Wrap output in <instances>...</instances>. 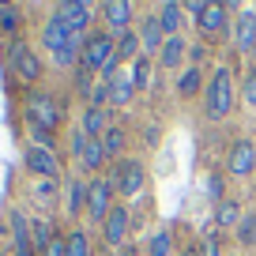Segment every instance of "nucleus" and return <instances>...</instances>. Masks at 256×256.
I'll return each instance as SVG.
<instances>
[{
    "label": "nucleus",
    "mask_w": 256,
    "mask_h": 256,
    "mask_svg": "<svg viewBox=\"0 0 256 256\" xmlns=\"http://www.w3.org/2000/svg\"><path fill=\"white\" fill-rule=\"evenodd\" d=\"M234 102H238V90H234L230 68L218 64L215 72L208 76V87H204V113L211 120H226L234 113Z\"/></svg>",
    "instance_id": "f257e3e1"
},
{
    "label": "nucleus",
    "mask_w": 256,
    "mask_h": 256,
    "mask_svg": "<svg viewBox=\"0 0 256 256\" xmlns=\"http://www.w3.org/2000/svg\"><path fill=\"white\" fill-rule=\"evenodd\" d=\"M106 177H110L113 192H117L120 200H132V196H140L147 188V166L140 158H117Z\"/></svg>",
    "instance_id": "f03ea898"
},
{
    "label": "nucleus",
    "mask_w": 256,
    "mask_h": 256,
    "mask_svg": "<svg viewBox=\"0 0 256 256\" xmlns=\"http://www.w3.org/2000/svg\"><path fill=\"white\" fill-rule=\"evenodd\" d=\"M113 60H117V38H110V34H106L102 26H98V30H90V34H87V46H83L80 64L87 68V72L102 76Z\"/></svg>",
    "instance_id": "7ed1b4c3"
},
{
    "label": "nucleus",
    "mask_w": 256,
    "mask_h": 256,
    "mask_svg": "<svg viewBox=\"0 0 256 256\" xmlns=\"http://www.w3.org/2000/svg\"><path fill=\"white\" fill-rule=\"evenodd\" d=\"M113 196H117V192H113L110 177H90V181H87V218L94 226H102L106 218H110V211L117 208Z\"/></svg>",
    "instance_id": "20e7f679"
},
{
    "label": "nucleus",
    "mask_w": 256,
    "mask_h": 256,
    "mask_svg": "<svg viewBox=\"0 0 256 256\" xmlns=\"http://www.w3.org/2000/svg\"><path fill=\"white\" fill-rule=\"evenodd\" d=\"M8 60H12V72H16L19 83H26V87H34V83L42 80V56L34 53L26 42H12L8 46Z\"/></svg>",
    "instance_id": "39448f33"
},
{
    "label": "nucleus",
    "mask_w": 256,
    "mask_h": 256,
    "mask_svg": "<svg viewBox=\"0 0 256 256\" xmlns=\"http://www.w3.org/2000/svg\"><path fill=\"white\" fill-rule=\"evenodd\" d=\"M26 117H30V128L53 132V128H60L64 110H60V102L49 98V94H30V98H26Z\"/></svg>",
    "instance_id": "423d86ee"
},
{
    "label": "nucleus",
    "mask_w": 256,
    "mask_h": 256,
    "mask_svg": "<svg viewBox=\"0 0 256 256\" xmlns=\"http://www.w3.org/2000/svg\"><path fill=\"white\" fill-rule=\"evenodd\" d=\"M128 238H132V211L124 208V204H117V208L110 211V218L102 222V241H106V248H124L128 245Z\"/></svg>",
    "instance_id": "0eeeda50"
},
{
    "label": "nucleus",
    "mask_w": 256,
    "mask_h": 256,
    "mask_svg": "<svg viewBox=\"0 0 256 256\" xmlns=\"http://www.w3.org/2000/svg\"><path fill=\"white\" fill-rule=\"evenodd\" d=\"M132 16H136L132 0H106L102 4V30L110 38H120V34L132 30Z\"/></svg>",
    "instance_id": "6e6552de"
},
{
    "label": "nucleus",
    "mask_w": 256,
    "mask_h": 256,
    "mask_svg": "<svg viewBox=\"0 0 256 256\" xmlns=\"http://www.w3.org/2000/svg\"><path fill=\"white\" fill-rule=\"evenodd\" d=\"M56 16L64 19V26L72 34L94 30V4H87V0H64V4H56Z\"/></svg>",
    "instance_id": "1a4fd4ad"
},
{
    "label": "nucleus",
    "mask_w": 256,
    "mask_h": 256,
    "mask_svg": "<svg viewBox=\"0 0 256 256\" xmlns=\"http://www.w3.org/2000/svg\"><path fill=\"white\" fill-rule=\"evenodd\" d=\"M23 162H26V170H30V174L42 177V181H56V174H60V158L53 154V147L30 144V147L23 151Z\"/></svg>",
    "instance_id": "9d476101"
},
{
    "label": "nucleus",
    "mask_w": 256,
    "mask_h": 256,
    "mask_svg": "<svg viewBox=\"0 0 256 256\" xmlns=\"http://www.w3.org/2000/svg\"><path fill=\"white\" fill-rule=\"evenodd\" d=\"M106 87H110V110H124V106L136 98V90H140L136 80H132V64H124V68H120Z\"/></svg>",
    "instance_id": "9b49d317"
},
{
    "label": "nucleus",
    "mask_w": 256,
    "mask_h": 256,
    "mask_svg": "<svg viewBox=\"0 0 256 256\" xmlns=\"http://www.w3.org/2000/svg\"><path fill=\"white\" fill-rule=\"evenodd\" d=\"M136 38H140V49H144V56H158L162 42H166V30H162V23H158V12H154V16H144V19H140Z\"/></svg>",
    "instance_id": "f8f14e48"
},
{
    "label": "nucleus",
    "mask_w": 256,
    "mask_h": 256,
    "mask_svg": "<svg viewBox=\"0 0 256 256\" xmlns=\"http://www.w3.org/2000/svg\"><path fill=\"white\" fill-rule=\"evenodd\" d=\"M72 38H76V34L68 30L64 19L53 12V16L46 19V26H42V49H49V56H56L60 49H68V42H72Z\"/></svg>",
    "instance_id": "ddd939ff"
},
{
    "label": "nucleus",
    "mask_w": 256,
    "mask_h": 256,
    "mask_svg": "<svg viewBox=\"0 0 256 256\" xmlns=\"http://www.w3.org/2000/svg\"><path fill=\"white\" fill-rule=\"evenodd\" d=\"M252 46H256V8H245L238 19H234V49L248 56Z\"/></svg>",
    "instance_id": "4468645a"
},
{
    "label": "nucleus",
    "mask_w": 256,
    "mask_h": 256,
    "mask_svg": "<svg viewBox=\"0 0 256 256\" xmlns=\"http://www.w3.org/2000/svg\"><path fill=\"white\" fill-rule=\"evenodd\" d=\"M226 170H230L234 177H248L256 170V144L252 140H238V144L230 147V162H226Z\"/></svg>",
    "instance_id": "2eb2a0df"
},
{
    "label": "nucleus",
    "mask_w": 256,
    "mask_h": 256,
    "mask_svg": "<svg viewBox=\"0 0 256 256\" xmlns=\"http://www.w3.org/2000/svg\"><path fill=\"white\" fill-rule=\"evenodd\" d=\"M110 106H83V120H80V128L87 132L90 140H102L106 132L113 128V117H110Z\"/></svg>",
    "instance_id": "dca6fc26"
},
{
    "label": "nucleus",
    "mask_w": 256,
    "mask_h": 256,
    "mask_svg": "<svg viewBox=\"0 0 256 256\" xmlns=\"http://www.w3.org/2000/svg\"><path fill=\"white\" fill-rule=\"evenodd\" d=\"M196 26H200V34H204L208 42L222 38V34H226V4H208V8H204V16L196 19Z\"/></svg>",
    "instance_id": "f3484780"
},
{
    "label": "nucleus",
    "mask_w": 256,
    "mask_h": 256,
    "mask_svg": "<svg viewBox=\"0 0 256 256\" xmlns=\"http://www.w3.org/2000/svg\"><path fill=\"white\" fill-rule=\"evenodd\" d=\"M154 60L166 68V72H174V68H181L184 60H188V42L184 38H166L162 42V49H158V56Z\"/></svg>",
    "instance_id": "a211bd4d"
},
{
    "label": "nucleus",
    "mask_w": 256,
    "mask_h": 256,
    "mask_svg": "<svg viewBox=\"0 0 256 256\" xmlns=\"http://www.w3.org/2000/svg\"><path fill=\"white\" fill-rule=\"evenodd\" d=\"M12 241H16V256H34L30 245V218L19 208H12Z\"/></svg>",
    "instance_id": "6ab92c4d"
},
{
    "label": "nucleus",
    "mask_w": 256,
    "mask_h": 256,
    "mask_svg": "<svg viewBox=\"0 0 256 256\" xmlns=\"http://www.w3.org/2000/svg\"><path fill=\"white\" fill-rule=\"evenodd\" d=\"M106 147H102V140H87V147H83V158H80V170L87 177H102V170H106Z\"/></svg>",
    "instance_id": "aec40b11"
},
{
    "label": "nucleus",
    "mask_w": 256,
    "mask_h": 256,
    "mask_svg": "<svg viewBox=\"0 0 256 256\" xmlns=\"http://www.w3.org/2000/svg\"><path fill=\"white\" fill-rule=\"evenodd\" d=\"M158 23H162V30H166V38H181V26L188 23V19H184V8L177 0H166L158 8Z\"/></svg>",
    "instance_id": "412c9836"
},
{
    "label": "nucleus",
    "mask_w": 256,
    "mask_h": 256,
    "mask_svg": "<svg viewBox=\"0 0 256 256\" xmlns=\"http://www.w3.org/2000/svg\"><path fill=\"white\" fill-rule=\"evenodd\" d=\"M204 80H208V76H204L200 68H196V64L181 68V76H177V98H184V102H188V98H196L204 87H208Z\"/></svg>",
    "instance_id": "4be33fe9"
},
{
    "label": "nucleus",
    "mask_w": 256,
    "mask_h": 256,
    "mask_svg": "<svg viewBox=\"0 0 256 256\" xmlns=\"http://www.w3.org/2000/svg\"><path fill=\"white\" fill-rule=\"evenodd\" d=\"M56 241L53 226L46 222V218H30V245H34V256H46V248Z\"/></svg>",
    "instance_id": "5701e85b"
},
{
    "label": "nucleus",
    "mask_w": 256,
    "mask_h": 256,
    "mask_svg": "<svg viewBox=\"0 0 256 256\" xmlns=\"http://www.w3.org/2000/svg\"><path fill=\"white\" fill-rule=\"evenodd\" d=\"M102 147H106V158H110V162L124 158V147H128V132H124L120 124H113L110 132L102 136Z\"/></svg>",
    "instance_id": "b1692460"
},
{
    "label": "nucleus",
    "mask_w": 256,
    "mask_h": 256,
    "mask_svg": "<svg viewBox=\"0 0 256 256\" xmlns=\"http://www.w3.org/2000/svg\"><path fill=\"white\" fill-rule=\"evenodd\" d=\"M136 56H144V49H140L136 26H132L128 34H120V38H117V60H120V64H132Z\"/></svg>",
    "instance_id": "393cba45"
},
{
    "label": "nucleus",
    "mask_w": 256,
    "mask_h": 256,
    "mask_svg": "<svg viewBox=\"0 0 256 256\" xmlns=\"http://www.w3.org/2000/svg\"><path fill=\"white\" fill-rule=\"evenodd\" d=\"M23 30V8H16V4H0V34H19Z\"/></svg>",
    "instance_id": "a878e982"
},
{
    "label": "nucleus",
    "mask_w": 256,
    "mask_h": 256,
    "mask_svg": "<svg viewBox=\"0 0 256 256\" xmlns=\"http://www.w3.org/2000/svg\"><path fill=\"white\" fill-rule=\"evenodd\" d=\"M238 222H241L238 200H222V204L215 208V226H222V230H238Z\"/></svg>",
    "instance_id": "bb28decb"
},
{
    "label": "nucleus",
    "mask_w": 256,
    "mask_h": 256,
    "mask_svg": "<svg viewBox=\"0 0 256 256\" xmlns=\"http://www.w3.org/2000/svg\"><path fill=\"white\" fill-rule=\"evenodd\" d=\"M147 256H174V230H154L147 241Z\"/></svg>",
    "instance_id": "cd10ccee"
},
{
    "label": "nucleus",
    "mask_w": 256,
    "mask_h": 256,
    "mask_svg": "<svg viewBox=\"0 0 256 256\" xmlns=\"http://www.w3.org/2000/svg\"><path fill=\"white\" fill-rule=\"evenodd\" d=\"M80 211H87V181L83 177H76L72 184H68V215H80Z\"/></svg>",
    "instance_id": "c85d7f7f"
},
{
    "label": "nucleus",
    "mask_w": 256,
    "mask_h": 256,
    "mask_svg": "<svg viewBox=\"0 0 256 256\" xmlns=\"http://www.w3.org/2000/svg\"><path fill=\"white\" fill-rule=\"evenodd\" d=\"M151 76H154L151 56H136V60H132V80H136V87H140V90H147V87L154 83Z\"/></svg>",
    "instance_id": "c756f323"
},
{
    "label": "nucleus",
    "mask_w": 256,
    "mask_h": 256,
    "mask_svg": "<svg viewBox=\"0 0 256 256\" xmlns=\"http://www.w3.org/2000/svg\"><path fill=\"white\" fill-rule=\"evenodd\" d=\"M64 256H90V238L83 230H72L64 238Z\"/></svg>",
    "instance_id": "7c9ffc66"
},
{
    "label": "nucleus",
    "mask_w": 256,
    "mask_h": 256,
    "mask_svg": "<svg viewBox=\"0 0 256 256\" xmlns=\"http://www.w3.org/2000/svg\"><path fill=\"white\" fill-rule=\"evenodd\" d=\"M238 241H241V248H248V245H256V211H245L241 215V222H238Z\"/></svg>",
    "instance_id": "2f4dec72"
},
{
    "label": "nucleus",
    "mask_w": 256,
    "mask_h": 256,
    "mask_svg": "<svg viewBox=\"0 0 256 256\" xmlns=\"http://www.w3.org/2000/svg\"><path fill=\"white\" fill-rule=\"evenodd\" d=\"M72 80H76V94H80V98H87V102H90V98H94V90H98V83H94V72H87V68L80 64Z\"/></svg>",
    "instance_id": "473e14b6"
},
{
    "label": "nucleus",
    "mask_w": 256,
    "mask_h": 256,
    "mask_svg": "<svg viewBox=\"0 0 256 256\" xmlns=\"http://www.w3.org/2000/svg\"><path fill=\"white\" fill-rule=\"evenodd\" d=\"M241 102L256 110V68H248L245 80H241Z\"/></svg>",
    "instance_id": "72a5a7b5"
},
{
    "label": "nucleus",
    "mask_w": 256,
    "mask_h": 256,
    "mask_svg": "<svg viewBox=\"0 0 256 256\" xmlns=\"http://www.w3.org/2000/svg\"><path fill=\"white\" fill-rule=\"evenodd\" d=\"M87 140H90V136L83 132V128H72V140H68V151H72V158H76V162L83 158V147H87Z\"/></svg>",
    "instance_id": "f704fd0d"
},
{
    "label": "nucleus",
    "mask_w": 256,
    "mask_h": 256,
    "mask_svg": "<svg viewBox=\"0 0 256 256\" xmlns=\"http://www.w3.org/2000/svg\"><path fill=\"white\" fill-rule=\"evenodd\" d=\"M208 196H211V204H222L226 196H222V174H211V181H208Z\"/></svg>",
    "instance_id": "c9c22d12"
},
{
    "label": "nucleus",
    "mask_w": 256,
    "mask_h": 256,
    "mask_svg": "<svg viewBox=\"0 0 256 256\" xmlns=\"http://www.w3.org/2000/svg\"><path fill=\"white\" fill-rule=\"evenodd\" d=\"M204 256H222V241H218L215 226L208 230V241H204Z\"/></svg>",
    "instance_id": "e433bc0d"
},
{
    "label": "nucleus",
    "mask_w": 256,
    "mask_h": 256,
    "mask_svg": "<svg viewBox=\"0 0 256 256\" xmlns=\"http://www.w3.org/2000/svg\"><path fill=\"white\" fill-rule=\"evenodd\" d=\"M184 8V19H188V23H196V19L204 16V8H208V4H204V0H188V4H181Z\"/></svg>",
    "instance_id": "4c0bfd02"
},
{
    "label": "nucleus",
    "mask_w": 256,
    "mask_h": 256,
    "mask_svg": "<svg viewBox=\"0 0 256 256\" xmlns=\"http://www.w3.org/2000/svg\"><path fill=\"white\" fill-rule=\"evenodd\" d=\"M204 53H208V46H204V42H196V46H188V60L196 64V68H200V60H204Z\"/></svg>",
    "instance_id": "58836bf2"
},
{
    "label": "nucleus",
    "mask_w": 256,
    "mask_h": 256,
    "mask_svg": "<svg viewBox=\"0 0 256 256\" xmlns=\"http://www.w3.org/2000/svg\"><path fill=\"white\" fill-rule=\"evenodd\" d=\"M53 192H56L53 181H38V200H42V196H53Z\"/></svg>",
    "instance_id": "ea45409f"
},
{
    "label": "nucleus",
    "mask_w": 256,
    "mask_h": 256,
    "mask_svg": "<svg viewBox=\"0 0 256 256\" xmlns=\"http://www.w3.org/2000/svg\"><path fill=\"white\" fill-rule=\"evenodd\" d=\"M117 256H140V248H136V245H124V248H120Z\"/></svg>",
    "instance_id": "a19ab883"
},
{
    "label": "nucleus",
    "mask_w": 256,
    "mask_h": 256,
    "mask_svg": "<svg viewBox=\"0 0 256 256\" xmlns=\"http://www.w3.org/2000/svg\"><path fill=\"white\" fill-rule=\"evenodd\" d=\"M181 256H204V248H184Z\"/></svg>",
    "instance_id": "79ce46f5"
},
{
    "label": "nucleus",
    "mask_w": 256,
    "mask_h": 256,
    "mask_svg": "<svg viewBox=\"0 0 256 256\" xmlns=\"http://www.w3.org/2000/svg\"><path fill=\"white\" fill-rule=\"evenodd\" d=\"M248 56H252V64H256V46H252V53H248Z\"/></svg>",
    "instance_id": "37998d69"
},
{
    "label": "nucleus",
    "mask_w": 256,
    "mask_h": 256,
    "mask_svg": "<svg viewBox=\"0 0 256 256\" xmlns=\"http://www.w3.org/2000/svg\"><path fill=\"white\" fill-rule=\"evenodd\" d=\"M0 256H16V252H0Z\"/></svg>",
    "instance_id": "c03bdc74"
},
{
    "label": "nucleus",
    "mask_w": 256,
    "mask_h": 256,
    "mask_svg": "<svg viewBox=\"0 0 256 256\" xmlns=\"http://www.w3.org/2000/svg\"><path fill=\"white\" fill-rule=\"evenodd\" d=\"M226 256H241V252H226Z\"/></svg>",
    "instance_id": "a18cd8bd"
}]
</instances>
